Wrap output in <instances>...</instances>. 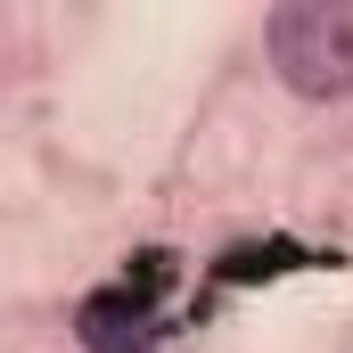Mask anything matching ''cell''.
<instances>
[{
  "label": "cell",
  "mask_w": 353,
  "mask_h": 353,
  "mask_svg": "<svg viewBox=\"0 0 353 353\" xmlns=\"http://www.w3.org/2000/svg\"><path fill=\"white\" fill-rule=\"evenodd\" d=\"M271 66L296 99L353 90V0H288L271 17Z\"/></svg>",
  "instance_id": "cell-1"
}]
</instances>
